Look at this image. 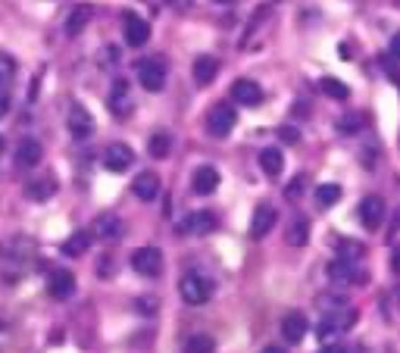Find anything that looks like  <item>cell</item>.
<instances>
[{
  "mask_svg": "<svg viewBox=\"0 0 400 353\" xmlns=\"http://www.w3.org/2000/svg\"><path fill=\"white\" fill-rule=\"evenodd\" d=\"M319 353H347V347H344V344H325Z\"/></svg>",
  "mask_w": 400,
  "mask_h": 353,
  "instance_id": "cell-37",
  "label": "cell"
},
{
  "mask_svg": "<svg viewBox=\"0 0 400 353\" xmlns=\"http://www.w3.org/2000/svg\"><path fill=\"white\" fill-rule=\"evenodd\" d=\"M41 156H44L41 141L25 138L23 144H19V150H16V169H35V166L41 163Z\"/></svg>",
  "mask_w": 400,
  "mask_h": 353,
  "instance_id": "cell-19",
  "label": "cell"
},
{
  "mask_svg": "<svg viewBox=\"0 0 400 353\" xmlns=\"http://www.w3.org/2000/svg\"><path fill=\"white\" fill-rule=\"evenodd\" d=\"M47 294L54 300H69L75 294V275L69 269H54L47 275Z\"/></svg>",
  "mask_w": 400,
  "mask_h": 353,
  "instance_id": "cell-12",
  "label": "cell"
},
{
  "mask_svg": "<svg viewBox=\"0 0 400 353\" xmlns=\"http://www.w3.org/2000/svg\"><path fill=\"white\" fill-rule=\"evenodd\" d=\"M107 104H110V110L116 116H128V113L135 110V100H132V88H128L126 78H116L110 85V97H107Z\"/></svg>",
  "mask_w": 400,
  "mask_h": 353,
  "instance_id": "cell-11",
  "label": "cell"
},
{
  "mask_svg": "<svg viewBox=\"0 0 400 353\" xmlns=\"http://www.w3.org/2000/svg\"><path fill=\"white\" fill-rule=\"evenodd\" d=\"M16 60H13L10 54H0V88H6V85L16 78Z\"/></svg>",
  "mask_w": 400,
  "mask_h": 353,
  "instance_id": "cell-31",
  "label": "cell"
},
{
  "mask_svg": "<svg viewBox=\"0 0 400 353\" xmlns=\"http://www.w3.org/2000/svg\"><path fill=\"white\" fill-rule=\"evenodd\" d=\"M260 166H263V172L266 175H281V169H285V156H281V150L279 147H266V150H260Z\"/></svg>",
  "mask_w": 400,
  "mask_h": 353,
  "instance_id": "cell-24",
  "label": "cell"
},
{
  "mask_svg": "<svg viewBox=\"0 0 400 353\" xmlns=\"http://www.w3.org/2000/svg\"><path fill=\"white\" fill-rule=\"evenodd\" d=\"M263 353H288V350H285V347H275V344H269V347H266Z\"/></svg>",
  "mask_w": 400,
  "mask_h": 353,
  "instance_id": "cell-39",
  "label": "cell"
},
{
  "mask_svg": "<svg viewBox=\"0 0 400 353\" xmlns=\"http://www.w3.org/2000/svg\"><path fill=\"white\" fill-rule=\"evenodd\" d=\"M91 19H94V6H91V4H78L75 10L69 13V19H66V35H69V38L82 35L85 28H88Z\"/></svg>",
  "mask_w": 400,
  "mask_h": 353,
  "instance_id": "cell-22",
  "label": "cell"
},
{
  "mask_svg": "<svg viewBox=\"0 0 400 353\" xmlns=\"http://www.w3.org/2000/svg\"><path fill=\"white\" fill-rule=\"evenodd\" d=\"M91 247V232H75L63 241V254L66 256H82Z\"/></svg>",
  "mask_w": 400,
  "mask_h": 353,
  "instance_id": "cell-25",
  "label": "cell"
},
{
  "mask_svg": "<svg viewBox=\"0 0 400 353\" xmlns=\"http://www.w3.org/2000/svg\"><path fill=\"white\" fill-rule=\"evenodd\" d=\"M353 322H356V309L347 304V306H341V309L325 313L322 322H319V328H316V335H319V341H322V344H334V337H341L344 331H351Z\"/></svg>",
  "mask_w": 400,
  "mask_h": 353,
  "instance_id": "cell-1",
  "label": "cell"
},
{
  "mask_svg": "<svg viewBox=\"0 0 400 353\" xmlns=\"http://www.w3.org/2000/svg\"><path fill=\"white\" fill-rule=\"evenodd\" d=\"M191 188H194V194H213L219 188V169H216V166H200L191 178Z\"/></svg>",
  "mask_w": 400,
  "mask_h": 353,
  "instance_id": "cell-21",
  "label": "cell"
},
{
  "mask_svg": "<svg viewBox=\"0 0 400 353\" xmlns=\"http://www.w3.org/2000/svg\"><path fill=\"white\" fill-rule=\"evenodd\" d=\"M178 294L188 306H203L213 297V285H210V278H203L200 272H188L178 285Z\"/></svg>",
  "mask_w": 400,
  "mask_h": 353,
  "instance_id": "cell-3",
  "label": "cell"
},
{
  "mask_svg": "<svg viewBox=\"0 0 400 353\" xmlns=\"http://www.w3.org/2000/svg\"><path fill=\"white\" fill-rule=\"evenodd\" d=\"M391 269H394L397 275H400V244H397L394 250H391Z\"/></svg>",
  "mask_w": 400,
  "mask_h": 353,
  "instance_id": "cell-36",
  "label": "cell"
},
{
  "mask_svg": "<svg viewBox=\"0 0 400 353\" xmlns=\"http://www.w3.org/2000/svg\"><path fill=\"white\" fill-rule=\"evenodd\" d=\"M279 138L285 141V144H297V141H301V132H297V128H291V125H281L279 128Z\"/></svg>",
  "mask_w": 400,
  "mask_h": 353,
  "instance_id": "cell-34",
  "label": "cell"
},
{
  "mask_svg": "<svg viewBox=\"0 0 400 353\" xmlns=\"http://www.w3.org/2000/svg\"><path fill=\"white\" fill-rule=\"evenodd\" d=\"M132 194L138 200H154L157 194H159V175L157 172H141V175H135V182H132Z\"/></svg>",
  "mask_w": 400,
  "mask_h": 353,
  "instance_id": "cell-20",
  "label": "cell"
},
{
  "mask_svg": "<svg viewBox=\"0 0 400 353\" xmlns=\"http://www.w3.org/2000/svg\"><path fill=\"white\" fill-rule=\"evenodd\" d=\"M147 150H150V156H154V160H166V156H169V150H172V138H169L166 132L150 135Z\"/></svg>",
  "mask_w": 400,
  "mask_h": 353,
  "instance_id": "cell-26",
  "label": "cell"
},
{
  "mask_svg": "<svg viewBox=\"0 0 400 353\" xmlns=\"http://www.w3.org/2000/svg\"><path fill=\"white\" fill-rule=\"evenodd\" d=\"M329 278L334 285H363V282H366V272L360 269V263H351V259H334V263H329Z\"/></svg>",
  "mask_w": 400,
  "mask_h": 353,
  "instance_id": "cell-7",
  "label": "cell"
},
{
  "mask_svg": "<svg viewBox=\"0 0 400 353\" xmlns=\"http://www.w3.org/2000/svg\"><path fill=\"white\" fill-rule=\"evenodd\" d=\"M213 350H216V341L210 335H194L185 344V353H213Z\"/></svg>",
  "mask_w": 400,
  "mask_h": 353,
  "instance_id": "cell-30",
  "label": "cell"
},
{
  "mask_svg": "<svg viewBox=\"0 0 400 353\" xmlns=\"http://www.w3.org/2000/svg\"><path fill=\"white\" fill-rule=\"evenodd\" d=\"M216 75H219V60L210 54H200L198 60H194V82H198L200 88H207V85L216 82Z\"/></svg>",
  "mask_w": 400,
  "mask_h": 353,
  "instance_id": "cell-18",
  "label": "cell"
},
{
  "mask_svg": "<svg viewBox=\"0 0 400 353\" xmlns=\"http://www.w3.org/2000/svg\"><path fill=\"white\" fill-rule=\"evenodd\" d=\"M4 147H6V141H4V135H0V154H4Z\"/></svg>",
  "mask_w": 400,
  "mask_h": 353,
  "instance_id": "cell-41",
  "label": "cell"
},
{
  "mask_svg": "<svg viewBox=\"0 0 400 353\" xmlns=\"http://www.w3.org/2000/svg\"><path fill=\"white\" fill-rule=\"evenodd\" d=\"M216 225H219V219L210 210H200V213H188L178 222V232L181 235H210V232H216Z\"/></svg>",
  "mask_w": 400,
  "mask_h": 353,
  "instance_id": "cell-9",
  "label": "cell"
},
{
  "mask_svg": "<svg viewBox=\"0 0 400 353\" xmlns=\"http://www.w3.org/2000/svg\"><path fill=\"white\" fill-rule=\"evenodd\" d=\"M363 244H356V241H341L338 244V259H351V263H360L363 259Z\"/></svg>",
  "mask_w": 400,
  "mask_h": 353,
  "instance_id": "cell-32",
  "label": "cell"
},
{
  "mask_svg": "<svg viewBox=\"0 0 400 353\" xmlns=\"http://www.w3.org/2000/svg\"><path fill=\"white\" fill-rule=\"evenodd\" d=\"M91 235L100 237V241H119L122 237V219L113 213H100L91 225Z\"/></svg>",
  "mask_w": 400,
  "mask_h": 353,
  "instance_id": "cell-15",
  "label": "cell"
},
{
  "mask_svg": "<svg viewBox=\"0 0 400 353\" xmlns=\"http://www.w3.org/2000/svg\"><path fill=\"white\" fill-rule=\"evenodd\" d=\"M235 122H238V113H235V106L231 104H216V106H210V113H207V132L213 135V138H225V135L235 128Z\"/></svg>",
  "mask_w": 400,
  "mask_h": 353,
  "instance_id": "cell-4",
  "label": "cell"
},
{
  "mask_svg": "<svg viewBox=\"0 0 400 353\" xmlns=\"http://www.w3.org/2000/svg\"><path fill=\"white\" fill-rule=\"evenodd\" d=\"M122 35H126L128 47H144L150 41V23L141 19L138 13H126L122 16Z\"/></svg>",
  "mask_w": 400,
  "mask_h": 353,
  "instance_id": "cell-6",
  "label": "cell"
},
{
  "mask_svg": "<svg viewBox=\"0 0 400 353\" xmlns=\"http://www.w3.org/2000/svg\"><path fill=\"white\" fill-rule=\"evenodd\" d=\"M132 269L144 278H157L163 272V250L159 247H138L132 254Z\"/></svg>",
  "mask_w": 400,
  "mask_h": 353,
  "instance_id": "cell-5",
  "label": "cell"
},
{
  "mask_svg": "<svg viewBox=\"0 0 400 353\" xmlns=\"http://www.w3.org/2000/svg\"><path fill=\"white\" fill-rule=\"evenodd\" d=\"M69 132H72V138L75 141H85V138H91L94 135V119L82 104H75L69 110Z\"/></svg>",
  "mask_w": 400,
  "mask_h": 353,
  "instance_id": "cell-14",
  "label": "cell"
},
{
  "mask_svg": "<svg viewBox=\"0 0 400 353\" xmlns=\"http://www.w3.org/2000/svg\"><path fill=\"white\" fill-rule=\"evenodd\" d=\"M384 210H388V206H384V197H378V194L363 197V204H360V222H363V228H369V232L382 228Z\"/></svg>",
  "mask_w": 400,
  "mask_h": 353,
  "instance_id": "cell-8",
  "label": "cell"
},
{
  "mask_svg": "<svg viewBox=\"0 0 400 353\" xmlns=\"http://www.w3.org/2000/svg\"><path fill=\"white\" fill-rule=\"evenodd\" d=\"M6 113H10V94H6V91L0 88V119H4Z\"/></svg>",
  "mask_w": 400,
  "mask_h": 353,
  "instance_id": "cell-35",
  "label": "cell"
},
{
  "mask_svg": "<svg viewBox=\"0 0 400 353\" xmlns=\"http://www.w3.org/2000/svg\"><path fill=\"white\" fill-rule=\"evenodd\" d=\"M25 194H28L32 200H47V197H54V194H56V178H54V175L35 178V182L25 185Z\"/></svg>",
  "mask_w": 400,
  "mask_h": 353,
  "instance_id": "cell-23",
  "label": "cell"
},
{
  "mask_svg": "<svg viewBox=\"0 0 400 353\" xmlns=\"http://www.w3.org/2000/svg\"><path fill=\"white\" fill-rule=\"evenodd\" d=\"M319 88H322V94H329L332 100H347V94H351V88H347L341 78H332V75H325L322 82H319Z\"/></svg>",
  "mask_w": 400,
  "mask_h": 353,
  "instance_id": "cell-29",
  "label": "cell"
},
{
  "mask_svg": "<svg viewBox=\"0 0 400 353\" xmlns=\"http://www.w3.org/2000/svg\"><path fill=\"white\" fill-rule=\"evenodd\" d=\"M310 241V222L307 219H294L288 228V244L291 247H303Z\"/></svg>",
  "mask_w": 400,
  "mask_h": 353,
  "instance_id": "cell-27",
  "label": "cell"
},
{
  "mask_svg": "<svg viewBox=\"0 0 400 353\" xmlns=\"http://www.w3.org/2000/svg\"><path fill=\"white\" fill-rule=\"evenodd\" d=\"M135 69H138V82H141L147 91H163L166 88L169 69H166L163 56H144V60L135 63Z\"/></svg>",
  "mask_w": 400,
  "mask_h": 353,
  "instance_id": "cell-2",
  "label": "cell"
},
{
  "mask_svg": "<svg viewBox=\"0 0 400 353\" xmlns=\"http://www.w3.org/2000/svg\"><path fill=\"white\" fill-rule=\"evenodd\" d=\"M132 163H135V150L128 147V144H119V141L107 144V150H104V166H107L110 172H126V169H132Z\"/></svg>",
  "mask_w": 400,
  "mask_h": 353,
  "instance_id": "cell-10",
  "label": "cell"
},
{
  "mask_svg": "<svg viewBox=\"0 0 400 353\" xmlns=\"http://www.w3.org/2000/svg\"><path fill=\"white\" fill-rule=\"evenodd\" d=\"M275 219H279L275 206L260 204L257 210H253V219H250V237H257V241H260V237H266L275 228Z\"/></svg>",
  "mask_w": 400,
  "mask_h": 353,
  "instance_id": "cell-16",
  "label": "cell"
},
{
  "mask_svg": "<svg viewBox=\"0 0 400 353\" xmlns=\"http://www.w3.org/2000/svg\"><path fill=\"white\" fill-rule=\"evenodd\" d=\"M307 331H310V322L303 313H288L285 319H281V337H285L288 344H301Z\"/></svg>",
  "mask_w": 400,
  "mask_h": 353,
  "instance_id": "cell-17",
  "label": "cell"
},
{
  "mask_svg": "<svg viewBox=\"0 0 400 353\" xmlns=\"http://www.w3.org/2000/svg\"><path fill=\"white\" fill-rule=\"evenodd\" d=\"M391 56H394V60H400V32L394 35V38H391Z\"/></svg>",
  "mask_w": 400,
  "mask_h": 353,
  "instance_id": "cell-38",
  "label": "cell"
},
{
  "mask_svg": "<svg viewBox=\"0 0 400 353\" xmlns=\"http://www.w3.org/2000/svg\"><path fill=\"white\" fill-rule=\"evenodd\" d=\"M231 100L241 106H260L263 104V88L257 82H250V78H238L231 85Z\"/></svg>",
  "mask_w": 400,
  "mask_h": 353,
  "instance_id": "cell-13",
  "label": "cell"
},
{
  "mask_svg": "<svg viewBox=\"0 0 400 353\" xmlns=\"http://www.w3.org/2000/svg\"><path fill=\"white\" fill-rule=\"evenodd\" d=\"M394 228L400 232V206H397V213H394Z\"/></svg>",
  "mask_w": 400,
  "mask_h": 353,
  "instance_id": "cell-40",
  "label": "cell"
},
{
  "mask_svg": "<svg viewBox=\"0 0 400 353\" xmlns=\"http://www.w3.org/2000/svg\"><path fill=\"white\" fill-rule=\"evenodd\" d=\"M338 200H341V185L329 182V185H319V188H316V204L322 206V210H329V206H334Z\"/></svg>",
  "mask_w": 400,
  "mask_h": 353,
  "instance_id": "cell-28",
  "label": "cell"
},
{
  "mask_svg": "<svg viewBox=\"0 0 400 353\" xmlns=\"http://www.w3.org/2000/svg\"><path fill=\"white\" fill-rule=\"evenodd\" d=\"M303 191H307V175H297V178H294V182H291V185H288V188H285V194H288V197H291V200H297V197H301V194H303Z\"/></svg>",
  "mask_w": 400,
  "mask_h": 353,
  "instance_id": "cell-33",
  "label": "cell"
}]
</instances>
